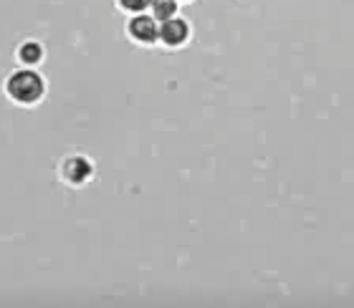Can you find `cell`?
Returning <instances> with one entry per match:
<instances>
[{"label": "cell", "mask_w": 354, "mask_h": 308, "mask_svg": "<svg viewBox=\"0 0 354 308\" xmlns=\"http://www.w3.org/2000/svg\"><path fill=\"white\" fill-rule=\"evenodd\" d=\"M3 94L10 104H16L21 109L38 107L41 101L46 99L48 81L38 69H23L18 66L3 78Z\"/></svg>", "instance_id": "6da1fadb"}, {"label": "cell", "mask_w": 354, "mask_h": 308, "mask_svg": "<svg viewBox=\"0 0 354 308\" xmlns=\"http://www.w3.org/2000/svg\"><path fill=\"white\" fill-rule=\"evenodd\" d=\"M124 36L129 38V43H134V46H140V48L157 46L159 21L152 16L150 10H147V13H134V16H126Z\"/></svg>", "instance_id": "7a4b0ae2"}, {"label": "cell", "mask_w": 354, "mask_h": 308, "mask_svg": "<svg viewBox=\"0 0 354 308\" xmlns=\"http://www.w3.org/2000/svg\"><path fill=\"white\" fill-rule=\"evenodd\" d=\"M192 41V23L188 18L175 16L170 21L159 23V38L157 46H162L165 51H182Z\"/></svg>", "instance_id": "3957f363"}, {"label": "cell", "mask_w": 354, "mask_h": 308, "mask_svg": "<svg viewBox=\"0 0 354 308\" xmlns=\"http://www.w3.org/2000/svg\"><path fill=\"white\" fill-rule=\"evenodd\" d=\"M58 177L69 187H84L94 179V162L84 154H71L58 164Z\"/></svg>", "instance_id": "277c9868"}, {"label": "cell", "mask_w": 354, "mask_h": 308, "mask_svg": "<svg viewBox=\"0 0 354 308\" xmlns=\"http://www.w3.org/2000/svg\"><path fill=\"white\" fill-rule=\"evenodd\" d=\"M13 58H16V63L23 66V69H41L43 61H46V46L36 38H25L16 46Z\"/></svg>", "instance_id": "5b68a950"}, {"label": "cell", "mask_w": 354, "mask_h": 308, "mask_svg": "<svg viewBox=\"0 0 354 308\" xmlns=\"http://www.w3.org/2000/svg\"><path fill=\"white\" fill-rule=\"evenodd\" d=\"M150 13L162 23V21H170V18L180 16V3H177V0H152Z\"/></svg>", "instance_id": "8992f818"}, {"label": "cell", "mask_w": 354, "mask_h": 308, "mask_svg": "<svg viewBox=\"0 0 354 308\" xmlns=\"http://www.w3.org/2000/svg\"><path fill=\"white\" fill-rule=\"evenodd\" d=\"M150 3H152V0H114L117 10H119V13H124V16L147 13V10H150Z\"/></svg>", "instance_id": "52a82bcc"}, {"label": "cell", "mask_w": 354, "mask_h": 308, "mask_svg": "<svg viewBox=\"0 0 354 308\" xmlns=\"http://www.w3.org/2000/svg\"><path fill=\"white\" fill-rule=\"evenodd\" d=\"M177 3H180V6H188V3H192V0H177Z\"/></svg>", "instance_id": "ba28073f"}]
</instances>
